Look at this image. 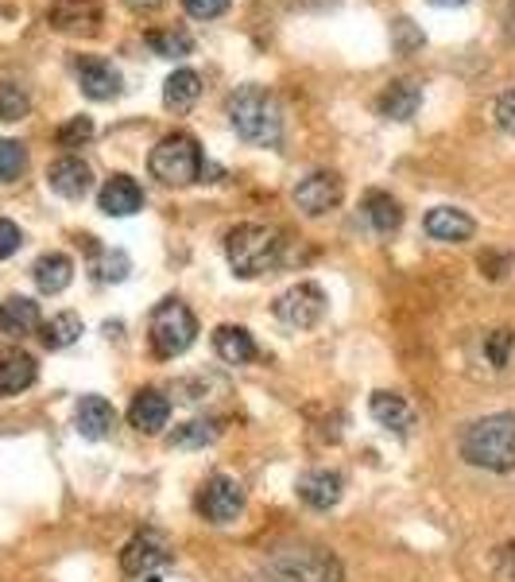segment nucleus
Wrapping results in <instances>:
<instances>
[{"instance_id": "nucleus-1", "label": "nucleus", "mask_w": 515, "mask_h": 582, "mask_svg": "<svg viewBox=\"0 0 515 582\" xmlns=\"http://www.w3.org/2000/svg\"><path fill=\"white\" fill-rule=\"evenodd\" d=\"M461 458L477 470L512 474L515 470V416L492 411L484 420L469 423L461 435Z\"/></svg>"}, {"instance_id": "nucleus-2", "label": "nucleus", "mask_w": 515, "mask_h": 582, "mask_svg": "<svg viewBox=\"0 0 515 582\" xmlns=\"http://www.w3.org/2000/svg\"><path fill=\"white\" fill-rule=\"evenodd\" d=\"M225 113L233 132L248 144L271 148L283 137V109H279L276 94H268L264 86H241L237 94H229Z\"/></svg>"}, {"instance_id": "nucleus-3", "label": "nucleus", "mask_w": 515, "mask_h": 582, "mask_svg": "<svg viewBox=\"0 0 515 582\" xmlns=\"http://www.w3.org/2000/svg\"><path fill=\"white\" fill-rule=\"evenodd\" d=\"M225 257H229V268H233L241 280H256V276L271 272V268L283 260V233H279L276 225L245 222V225H237V230H229Z\"/></svg>"}, {"instance_id": "nucleus-4", "label": "nucleus", "mask_w": 515, "mask_h": 582, "mask_svg": "<svg viewBox=\"0 0 515 582\" xmlns=\"http://www.w3.org/2000/svg\"><path fill=\"white\" fill-rule=\"evenodd\" d=\"M264 574L271 582H346L341 559L326 548H279L268 556Z\"/></svg>"}, {"instance_id": "nucleus-5", "label": "nucleus", "mask_w": 515, "mask_h": 582, "mask_svg": "<svg viewBox=\"0 0 515 582\" xmlns=\"http://www.w3.org/2000/svg\"><path fill=\"white\" fill-rule=\"evenodd\" d=\"M195 338H198V318L183 300L155 303L152 318H148V342H152L155 358L163 361L178 358V353H186L195 346Z\"/></svg>"}, {"instance_id": "nucleus-6", "label": "nucleus", "mask_w": 515, "mask_h": 582, "mask_svg": "<svg viewBox=\"0 0 515 582\" xmlns=\"http://www.w3.org/2000/svg\"><path fill=\"white\" fill-rule=\"evenodd\" d=\"M202 148L190 132H167L148 155V167L167 187H190L202 175Z\"/></svg>"}, {"instance_id": "nucleus-7", "label": "nucleus", "mask_w": 515, "mask_h": 582, "mask_svg": "<svg viewBox=\"0 0 515 582\" xmlns=\"http://www.w3.org/2000/svg\"><path fill=\"white\" fill-rule=\"evenodd\" d=\"M195 509H198V516L210 524H233L245 513V489H241L237 478H229V474H213V478H206L202 489H198Z\"/></svg>"}, {"instance_id": "nucleus-8", "label": "nucleus", "mask_w": 515, "mask_h": 582, "mask_svg": "<svg viewBox=\"0 0 515 582\" xmlns=\"http://www.w3.org/2000/svg\"><path fill=\"white\" fill-rule=\"evenodd\" d=\"M326 315V291L318 283H295L276 300V318L279 323L295 326V330H311Z\"/></svg>"}, {"instance_id": "nucleus-9", "label": "nucleus", "mask_w": 515, "mask_h": 582, "mask_svg": "<svg viewBox=\"0 0 515 582\" xmlns=\"http://www.w3.org/2000/svg\"><path fill=\"white\" fill-rule=\"evenodd\" d=\"M167 563H171V548H167V539H163L160 532H140V536L128 539L125 551H120V571L136 574V579L155 574L160 567H167Z\"/></svg>"}, {"instance_id": "nucleus-10", "label": "nucleus", "mask_w": 515, "mask_h": 582, "mask_svg": "<svg viewBox=\"0 0 515 582\" xmlns=\"http://www.w3.org/2000/svg\"><path fill=\"white\" fill-rule=\"evenodd\" d=\"M341 195H346V187H341L338 172H311L306 179H299L295 206L303 210V214L321 218V214H330L333 206L341 202Z\"/></svg>"}, {"instance_id": "nucleus-11", "label": "nucleus", "mask_w": 515, "mask_h": 582, "mask_svg": "<svg viewBox=\"0 0 515 582\" xmlns=\"http://www.w3.org/2000/svg\"><path fill=\"white\" fill-rule=\"evenodd\" d=\"M74 70H78V86H82V94L93 97V102H113V97L125 90L120 70L113 67L109 59H102V55H82V59L74 62Z\"/></svg>"}, {"instance_id": "nucleus-12", "label": "nucleus", "mask_w": 515, "mask_h": 582, "mask_svg": "<svg viewBox=\"0 0 515 582\" xmlns=\"http://www.w3.org/2000/svg\"><path fill=\"white\" fill-rule=\"evenodd\" d=\"M171 420V400L160 388H140L128 404V423H132L140 435H160Z\"/></svg>"}, {"instance_id": "nucleus-13", "label": "nucleus", "mask_w": 515, "mask_h": 582, "mask_svg": "<svg viewBox=\"0 0 515 582\" xmlns=\"http://www.w3.org/2000/svg\"><path fill=\"white\" fill-rule=\"evenodd\" d=\"M47 183H51V190L62 198H85L93 187V172L82 155H59V160L47 167Z\"/></svg>"}, {"instance_id": "nucleus-14", "label": "nucleus", "mask_w": 515, "mask_h": 582, "mask_svg": "<svg viewBox=\"0 0 515 582\" xmlns=\"http://www.w3.org/2000/svg\"><path fill=\"white\" fill-rule=\"evenodd\" d=\"M97 206H102V214H109V218H128L144 206V190H140V183H136L132 175H113V179H105V187L97 190Z\"/></svg>"}, {"instance_id": "nucleus-15", "label": "nucleus", "mask_w": 515, "mask_h": 582, "mask_svg": "<svg viewBox=\"0 0 515 582\" xmlns=\"http://www.w3.org/2000/svg\"><path fill=\"white\" fill-rule=\"evenodd\" d=\"M423 230L431 233L434 241H446V245H461L477 233V222L457 206H434L431 214L423 218Z\"/></svg>"}, {"instance_id": "nucleus-16", "label": "nucleus", "mask_w": 515, "mask_h": 582, "mask_svg": "<svg viewBox=\"0 0 515 582\" xmlns=\"http://www.w3.org/2000/svg\"><path fill=\"white\" fill-rule=\"evenodd\" d=\"M295 489H299V497H303V505L326 513V509H333L341 501L346 478H341L338 470H306L303 478H299Z\"/></svg>"}, {"instance_id": "nucleus-17", "label": "nucleus", "mask_w": 515, "mask_h": 582, "mask_svg": "<svg viewBox=\"0 0 515 582\" xmlns=\"http://www.w3.org/2000/svg\"><path fill=\"white\" fill-rule=\"evenodd\" d=\"M47 20H51V27H59V32H97V24H102V9H97V0H55L51 9H47Z\"/></svg>"}, {"instance_id": "nucleus-18", "label": "nucleus", "mask_w": 515, "mask_h": 582, "mask_svg": "<svg viewBox=\"0 0 515 582\" xmlns=\"http://www.w3.org/2000/svg\"><path fill=\"white\" fill-rule=\"evenodd\" d=\"M74 423H78V435L82 439H105L113 428H117V411L105 396H82L74 408Z\"/></svg>"}, {"instance_id": "nucleus-19", "label": "nucleus", "mask_w": 515, "mask_h": 582, "mask_svg": "<svg viewBox=\"0 0 515 582\" xmlns=\"http://www.w3.org/2000/svg\"><path fill=\"white\" fill-rule=\"evenodd\" d=\"M39 377V365H35L32 353L24 350H4L0 353V396H20L35 385Z\"/></svg>"}, {"instance_id": "nucleus-20", "label": "nucleus", "mask_w": 515, "mask_h": 582, "mask_svg": "<svg viewBox=\"0 0 515 582\" xmlns=\"http://www.w3.org/2000/svg\"><path fill=\"white\" fill-rule=\"evenodd\" d=\"M213 350H218V358L225 361V365H248V361L260 358L253 335H248L245 326H233V323L213 330Z\"/></svg>"}, {"instance_id": "nucleus-21", "label": "nucleus", "mask_w": 515, "mask_h": 582, "mask_svg": "<svg viewBox=\"0 0 515 582\" xmlns=\"http://www.w3.org/2000/svg\"><path fill=\"white\" fill-rule=\"evenodd\" d=\"M32 280L43 295H59V291H67L70 280H74V260H70L67 253H43L32 265Z\"/></svg>"}, {"instance_id": "nucleus-22", "label": "nucleus", "mask_w": 515, "mask_h": 582, "mask_svg": "<svg viewBox=\"0 0 515 582\" xmlns=\"http://www.w3.org/2000/svg\"><path fill=\"white\" fill-rule=\"evenodd\" d=\"M43 318H39V303H32L27 295H9V300L0 303V330L12 338H24L32 330H39Z\"/></svg>"}, {"instance_id": "nucleus-23", "label": "nucleus", "mask_w": 515, "mask_h": 582, "mask_svg": "<svg viewBox=\"0 0 515 582\" xmlns=\"http://www.w3.org/2000/svg\"><path fill=\"white\" fill-rule=\"evenodd\" d=\"M419 102H423V90L414 86V82H407V78H399V82H388V86H384L376 109H381V117H388V120H411L414 109H419Z\"/></svg>"}, {"instance_id": "nucleus-24", "label": "nucleus", "mask_w": 515, "mask_h": 582, "mask_svg": "<svg viewBox=\"0 0 515 582\" xmlns=\"http://www.w3.org/2000/svg\"><path fill=\"white\" fill-rule=\"evenodd\" d=\"M364 218H368V225L376 233H384V237H388V233H396L399 225H403V206L396 202V198L388 195V190H368V195H364Z\"/></svg>"}, {"instance_id": "nucleus-25", "label": "nucleus", "mask_w": 515, "mask_h": 582, "mask_svg": "<svg viewBox=\"0 0 515 582\" xmlns=\"http://www.w3.org/2000/svg\"><path fill=\"white\" fill-rule=\"evenodd\" d=\"M368 411H372V420L381 423V428H388V431H407L414 423L411 404L396 393H372Z\"/></svg>"}, {"instance_id": "nucleus-26", "label": "nucleus", "mask_w": 515, "mask_h": 582, "mask_svg": "<svg viewBox=\"0 0 515 582\" xmlns=\"http://www.w3.org/2000/svg\"><path fill=\"white\" fill-rule=\"evenodd\" d=\"M221 431H225V423L213 420V416H202V420H190V423H183V428L171 431L167 443L178 446V451H202V446L218 443Z\"/></svg>"}, {"instance_id": "nucleus-27", "label": "nucleus", "mask_w": 515, "mask_h": 582, "mask_svg": "<svg viewBox=\"0 0 515 582\" xmlns=\"http://www.w3.org/2000/svg\"><path fill=\"white\" fill-rule=\"evenodd\" d=\"M202 97V78L195 70H175V74L163 82V105L175 113H186L190 105Z\"/></svg>"}, {"instance_id": "nucleus-28", "label": "nucleus", "mask_w": 515, "mask_h": 582, "mask_svg": "<svg viewBox=\"0 0 515 582\" xmlns=\"http://www.w3.org/2000/svg\"><path fill=\"white\" fill-rule=\"evenodd\" d=\"M43 346L47 350H67V346H74L78 338H82V318L74 315V311H59V315L51 318V323H43Z\"/></svg>"}, {"instance_id": "nucleus-29", "label": "nucleus", "mask_w": 515, "mask_h": 582, "mask_svg": "<svg viewBox=\"0 0 515 582\" xmlns=\"http://www.w3.org/2000/svg\"><path fill=\"white\" fill-rule=\"evenodd\" d=\"M93 276L102 283H120L132 272V260H128L125 248H93Z\"/></svg>"}, {"instance_id": "nucleus-30", "label": "nucleus", "mask_w": 515, "mask_h": 582, "mask_svg": "<svg viewBox=\"0 0 515 582\" xmlns=\"http://www.w3.org/2000/svg\"><path fill=\"white\" fill-rule=\"evenodd\" d=\"M148 47H152L155 55H163V59H186V55L195 51V39H190V32H183V27H171V32H148Z\"/></svg>"}, {"instance_id": "nucleus-31", "label": "nucleus", "mask_w": 515, "mask_h": 582, "mask_svg": "<svg viewBox=\"0 0 515 582\" xmlns=\"http://www.w3.org/2000/svg\"><path fill=\"white\" fill-rule=\"evenodd\" d=\"M32 109V97L16 82H0V120H24Z\"/></svg>"}, {"instance_id": "nucleus-32", "label": "nucleus", "mask_w": 515, "mask_h": 582, "mask_svg": "<svg viewBox=\"0 0 515 582\" xmlns=\"http://www.w3.org/2000/svg\"><path fill=\"white\" fill-rule=\"evenodd\" d=\"M27 167V148L20 140H0V183L20 179Z\"/></svg>"}, {"instance_id": "nucleus-33", "label": "nucleus", "mask_w": 515, "mask_h": 582, "mask_svg": "<svg viewBox=\"0 0 515 582\" xmlns=\"http://www.w3.org/2000/svg\"><path fill=\"white\" fill-rule=\"evenodd\" d=\"M512 350H515V330H507V326H500V330H492V335L484 338V358L492 361V369H504Z\"/></svg>"}, {"instance_id": "nucleus-34", "label": "nucleus", "mask_w": 515, "mask_h": 582, "mask_svg": "<svg viewBox=\"0 0 515 582\" xmlns=\"http://www.w3.org/2000/svg\"><path fill=\"white\" fill-rule=\"evenodd\" d=\"M55 140H59V148H82V144H90V140H93V120L90 117H70L67 125L55 132Z\"/></svg>"}, {"instance_id": "nucleus-35", "label": "nucleus", "mask_w": 515, "mask_h": 582, "mask_svg": "<svg viewBox=\"0 0 515 582\" xmlns=\"http://www.w3.org/2000/svg\"><path fill=\"white\" fill-rule=\"evenodd\" d=\"M477 265H481V272L489 276V280H504L507 268H512V253H496V248H484Z\"/></svg>"}, {"instance_id": "nucleus-36", "label": "nucleus", "mask_w": 515, "mask_h": 582, "mask_svg": "<svg viewBox=\"0 0 515 582\" xmlns=\"http://www.w3.org/2000/svg\"><path fill=\"white\" fill-rule=\"evenodd\" d=\"M20 245H24V233H20V225L9 222V218H0V260H9Z\"/></svg>"}, {"instance_id": "nucleus-37", "label": "nucleus", "mask_w": 515, "mask_h": 582, "mask_svg": "<svg viewBox=\"0 0 515 582\" xmlns=\"http://www.w3.org/2000/svg\"><path fill=\"white\" fill-rule=\"evenodd\" d=\"M183 9L195 20H213L221 12H229V0H183Z\"/></svg>"}, {"instance_id": "nucleus-38", "label": "nucleus", "mask_w": 515, "mask_h": 582, "mask_svg": "<svg viewBox=\"0 0 515 582\" xmlns=\"http://www.w3.org/2000/svg\"><path fill=\"white\" fill-rule=\"evenodd\" d=\"M496 125L504 132H512L515 137V90H507V94H500L496 102Z\"/></svg>"}, {"instance_id": "nucleus-39", "label": "nucleus", "mask_w": 515, "mask_h": 582, "mask_svg": "<svg viewBox=\"0 0 515 582\" xmlns=\"http://www.w3.org/2000/svg\"><path fill=\"white\" fill-rule=\"evenodd\" d=\"M396 39H399V51H414V47H423V35L414 32L411 20H396Z\"/></svg>"}, {"instance_id": "nucleus-40", "label": "nucleus", "mask_w": 515, "mask_h": 582, "mask_svg": "<svg viewBox=\"0 0 515 582\" xmlns=\"http://www.w3.org/2000/svg\"><path fill=\"white\" fill-rule=\"evenodd\" d=\"M155 4H163V0H128V9H136V12H148V9H155Z\"/></svg>"}, {"instance_id": "nucleus-41", "label": "nucleus", "mask_w": 515, "mask_h": 582, "mask_svg": "<svg viewBox=\"0 0 515 582\" xmlns=\"http://www.w3.org/2000/svg\"><path fill=\"white\" fill-rule=\"evenodd\" d=\"M431 4H438V9H461L465 0H431Z\"/></svg>"}]
</instances>
